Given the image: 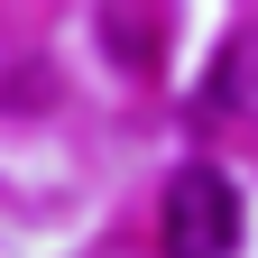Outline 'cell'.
<instances>
[{
	"instance_id": "7a4b0ae2",
	"label": "cell",
	"mask_w": 258,
	"mask_h": 258,
	"mask_svg": "<svg viewBox=\"0 0 258 258\" xmlns=\"http://www.w3.org/2000/svg\"><path fill=\"white\" fill-rule=\"evenodd\" d=\"M212 111H231V120H258V28L221 46V64H212Z\"/></svg>"
},
{
	"instance_id": "6da1fadb",
	"label": "cell",
	"mask_w": 258,
	"mask_h": 258,
	"mask_svg": "<svg viewBox=\"0 0 258 258\" xmlns=\"http://www.w3.org/2000/svg\"><path fill=\"white\" fill-rule=\"evenodd\" d=\"M157 240H166V258H231L240 249V184L221 166H175Z\"/></svg>"
}]
</instances>
